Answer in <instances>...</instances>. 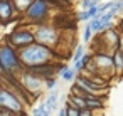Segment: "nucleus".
I'll return each instance as SVG.
<instances>
[{"label":"nucleus","mask_w":123,"mask_h":116,"mask_svg":"<svg viewBox=\"0 0 123 116\" xmlns=\"http://www.w3.org/2000/svg\"><path fill=\"white\" fill-rule=\"evenodd\" d=\"M0 64H2L4 74H9V76H15L17 72H22L24 69L19 51L9 42L0 46Z\"/></svg>","instance_id":"obj_2"},{"label":"nucleus","mask_w":123,"mask_h":116,"mask_svg":"<svg viewBox=\"0 0 123 116\" xmlns=\"http://www.w3.org/2000/svg\"><path fill=\"white\" fill-rule=\"evenodd\" d=\"M32 114H34V116H47V114H51L49 109H47V106H46V101L41 103L36 109H32Z\"/></svg>","instance_id":"obj_17"},{"label":"nucleus","mask_w":123,"mask_h":116,"mask_svg":"<svg viewBox=\"0 0 123 116\" xmlns=\"http://www.w3.org/2000/svg\"><path fill=\"white\" fill-rule=\"evenodd\" d=\"M76 76H78V72H76L74 67H71V69H69V67H62V69H61V77H62L64 81H68V82L74 81Z\"/></svg>","instance_id":"obj_14"},{"label":"nucleus","mask_w":123,"mask_h":116,"mask_svg":"<svg viewBox=\"0 0 123 116\" xmlns=\"http://www.w3.org/2000/svg\"><path fill=\"white\" fill-rule=\"evenodd\" d=\"M86 103H88V108H89V109H103V108H105V103H103L101 98H98V96L88 98Z\"/></svg>","instance_id":"obj_15"},{"label":"nucleus","mask_w":123,"mask_h":116,"mask_svg":"<svg viewBox=\"0 0 123 116\" xmlns=\"http://www.w3.org/2000/svg\"><path fill=\"white\" fill-rule=\"evenodd\" d=\"M19 56H20L24 67H36V66L49 64L54 57L52 49L41 44V42H32V44L22 47L19 51Z\"/></svg>","instance_id":"obj_1"},{"label":"nucleus","mask_w":123,"mask_h":116,"mask_svg":"<svg viewBox=\"0 0 123 116\" xmlns=\"http://www.w3.org/2000/svg\"><path fill=\"white\" fill-rule=\"evenodd\" d=\"M17 9L14 5L12 0H0V24H9L14 20Z\"/></svg>","instance_id":"obj_7"},{"label":"nucleus","mask_w":123,"mask_h":116,"mask_svg":"<svg viewBox=\"0 0 123 116\" xmlns=\"http://www.w3.org/2000/svg\"><path fill=\"white\" fill-rule=\"evenodd\" d=\"M83 54H84V46H78V49H76V52H74V56H73V62L79 61V59L83 57Z\"/></svg>","instance_id":"obj_20"},{"label":"nucleus","mask_w":123,"mask_h":116,"mask_svg":"<svg viewBox=\"0 0 123 116\" xmlns=\"http://www.w3.org/2000/svg\"><path fill=\"white\" fill-rule=\"evenodd\" d=\"M118 49L123 52V35H120V37H118Z\"/></svg>","instance_id":"obj_24"},{"label":"nucleus","mask_w":123,"mask_h":116,"mask_svg":"<svg viewBox=\"0 0 123 116\" xmlns=\"http://www.w3.org/2000/svg\"><path fill=\"white\" fill-rule=\"evenodd\" d=\"M0 108L10 111L12 114H22L24 103L20 101V98L14 91H9L5 87H0Z\"/></svg>","instance_id":"obj_4"},{"label":"nucleus","mask_w":123,"mask_h":116,"mask_svg":"<svg viewBox=\"0 0 123 116\" xmlns=\"http://www.w3.org/2000/svg\"><path fill=\"white\" fill-rule=\"evenodd\" d=\"M24 82V87L29 91V93H37L41 87H42V81H44V77H41V76H37V74H34V72H25L24 74V79H22Z\"/></svg>","instance_id":"obj_8"},{"label":"nucleus","mask_w":123,"mask_h":116,"mask_svg":"<svg viewBox=\"0 0 123 116\" xmlns=\"http://www.w3.org/2000/svg\"><path fill=\"white\" fill-rule=\"evenodd\" d=\"M57 101H59V89L56 87V91H51L47 99H46V106L49 109V113H52L56 108H57Z\"/></svg>","instance_id":"obj_10"},{"label":"nucleus","mask_w":123,"mask_h":116,"mask_svg":"<svg viewBox=\"0 0 123 116\" xmlns=\"http://www.w3.org/2000/svg\"><path fill=\"white\" fill-rule=\"evenodd\" d=\"M116 4H118V14H120V12H123V0H118Z\"/></svg>","instance_id":"obj_25"},{"label":"nucleus","mask_w":123,"mask_h":116,"mask_svg":"<svg viewBox=\"0 0 123 116\" xmlns=\"http://www.w3.org/2000/svg\"><path fill=\"white\" fill-rule=\"evenodd\" d=\"M32 42H36V35L32 30H27V29H17L9 35V44H12L15 49H22Z\"/></svg>","instance_id":"obj_6"},{"label":"nucleus","mask_w":123,"mask_h":116,"mask_svg":"<svg viewBox=\"0 0 123 116\" xmlns=\"http://www.w3.org/2000/svg\"><path fill=\"white\" fill-rule=\"evenodd\" d=\"M91 35H93V30H91V27L88 25V27L84 29V35H83V42H89V41H91Z\"/></svg>","instance_id":"obj_22"},{"label":"nucleus","mask_w":123,"mask_h":116,"mask_svg":"<svg viewBox=\"0 0 123 116\" xmlns=\"http://www.w3.org/2000/svg\"><path fill=\"white\" fill-rule=\"evenodd\" d=\"M68 104H74L76 108L83 109V108H88V103H86V98L83 96H78V94H71L69 99H68Z\"/></svg>","instance_id":"obj_12"},{"label":"nucleus","mask_w":123,"mask_h":116,"mask_svg":"<svg viewBox=\"0 0 123 116\" xmlns=\"http://www.w3.org/2000/svg\"><path fill=\"white\" fill-rule=\"evenodd\" d=\"M88 25L91 27V30H93V32H101V27H103V24H101V19H99V17L89 19V24H88Z\"/></svg>","instance_id":"obj_18"},{"label":"nucleus","mask_w":123,"mask_h":116,"mask_svg":"<svg viewBox=\"0 0 123 116\" xmlns=\"http://www.w3.org/2000/svg\"><path fill=\"white\" fill-rule=\"evenodd\" d=\"M94 64H96V69L98 71H105V69H113L115 71V66H113V56L110 57V56H96L94 59ZM94 69V71H96Z\"/></svg>","instance_id":"obj_9"},{"label":"nucleus","mask_w":123,"mask_h":116,"mask_svg":"<svg viewBox=\"0 0 123 116\" xmlns=\"http://www.w3.org/2000/svg\"><path fill=\"white\" fill-rule=\"evenodd\" d=\"M68 116H79V108H76L74 104H68Z\"/></svg>","instance_id":"obj_21"},{"label":"nucleus","mask_w":123,"mask_h":116,"mask_svg":"<svg viewBox=\"0 0 123 116\" xmlns=\"http://www.w3.org/2000/svg\"><path fill=\"white\" fill-rule=\"evenodd\" d=\"M121 29H123V20H121Z\"/></svg>","instance_id":"obj_28"},{"label":"nucleus","mask_w":123,"mask_h":116,"mask_svg":"<svg viewBox=\"0 0 123 116\" xmlns=\"http://www.w3.org/2000/svg\"><path fill=\"white\" fill-rule=\"evenodd\" d=\"M46 81H47V87H49V89H54V87H56V81H54V79L49 77V79H46Z\"/></svg>","instance_id":"obj_23"},{"label":"nucleus","mask_w":123,"mask_h":116,"mask_svg":"<svg viewBox=\"0 0 123 116\" xmlns=\"http://www.w3.org/2000/svg\"><path fill=\"white\" fill-rule=\"evenodd\" d=\"M34 35H36V42H41L47 47H52L57 44L59 41V34L54 27H47V25H41L34 30Z\"/></svg>","instance_id":"obj_5"},{"label":"nucleus","mask_w":123,"mask_h":116,"mask_svg":"<svg viewBox=\"0 0 123 116\" xmlns=\"http://www.w3.org/2000/svg\"><path fill=\"white\" fill-rule=\"evenodd\" d=\"M62 2H69V0H62Z\"/></svg>","instance_id":"obj_29"},{"label":"nucleus","mask_w":123,"mask_h":116,"mask_svg":"<svg viewBox=\"0 0 123 116\" xmlns=\"http://www.w3.org/2000/svg\"><path fill=\"white\" fill-rule=\"evenodd\" d=\"M59 114H61V116H68V108H62V109L59 111Z\"/></svg>","instance_id":"obj_26"},{"label":"nucleus","mask_w":123,"mask_h":116,"mask_svg":"<svg viewBox=\"0 0 123 116\" xmlns=\"http://www.w3.org/2000/svg\"><path fill=\"white\" fill-rule=\"evenodd\" d=\"M0 74H4V69H2V64H0Z\"/></svg>","instance_id":"obj_27"},{"label":"nucleus","mask_w":123,"mask_h":116,"mask_svg":"<svg viewBox=\"0 0 123 116\" xmlns=\"http://www.w3.org/2000/svg\"><path fill=\"white\" fill-rule=\"evenodd\" d=\"M93 57L89 56V54H83V57L79 59V61H76L74 62V69H76V72H81L83 69H88V64H89V61H91Z\"/></svg>","instance_id":"obj_13"},{"label":"nucleus","mask_w":123,"mask_h":116,"mask_svg":"<svg viewBox=\"0 0 123 116\" xmlns=\"http://www.w3.org/2000/svg\"><path fill=\"white\" fill-rule=\"evenodd\" d=\"M113 66H115L116 74H123V52L118 47H116V51L113 54Z\"/></svg>","instance_id":"obj_11"},{"label":"nucleus","mask_w":123,"mask_h":116,"mask_svg":"<svg viewBox=\"0 0 123 116\" xmlns=\"http://www.w3.org/2000/svg\"><path fill=\"white\" fill-rule=\"evenodd\" d=\"M49 7H51L49 0H34V2L27 7V10L24 12L25 20L34 22V24L42 22L49 15Z\"/></svg>","instance_id":"obj_3"},{"label":"nucleus","mask_w":123,"mask_h":116,"mask_svg":"<svg viewBox=\"0 0 123 116\" xmlns=\"http://www.w3.org/2000/svg\"><path fill=\"white\" fill-rule=\"evenodd\" d=\"M12 2H14V5H15V9H17L19 12H25L27 7L34 2V0H12Z\"/></svg>","instance_id":"obj_16"},{"label":"nucleus","mask_w":123,"mask_h":116,"mask_svg":"<svg viewBox=\"0 0 123 116\" xmlns=\"http://www.w3.org/2000/svg\"><path fill=\"white\" fill-rule=\"evenodd\" d=\"M94 5H99V0H81V9L83 10H88L89 7H94Z\"/></svg>","instance_id":"obj_19"}]
</instances>
